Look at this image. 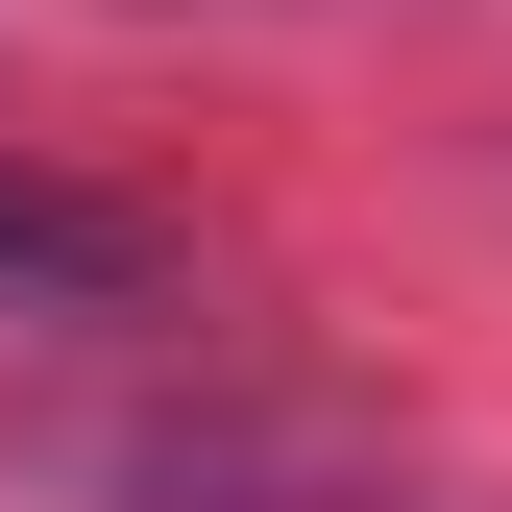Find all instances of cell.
<instances>
[{
  "instance_id": "obj_1",
  "label": "cell",
  "mask_w": 512,
  "mask_h": 512,
  "mask_svg": "<svg viewBox=\"0 0 512 512\" xmlns=\"http://www.w3.org/2000/svg\"><path fill=\"white\" fill-rule=\"evenodd\" d=\"M171 293V244L122 220V196H74V171H0V317H147Z\"/></svg>"
}]
</instances>
